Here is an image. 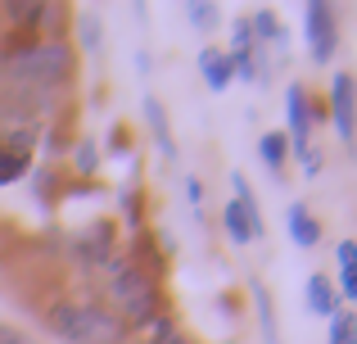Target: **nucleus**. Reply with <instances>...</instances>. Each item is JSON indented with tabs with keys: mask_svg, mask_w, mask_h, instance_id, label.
<instances>
[{
	"mask_svg": "<svg viewBox=\"0 0 357 344\" xmlns=\"http://www.w3.org/2000/svg\"><path fill=\"white\" fill-rule=\"evenodd\" d=\"M105 276H109V299H114L109 313H114L127 331L149 327V322L163 313V290H158V281L136 263V258H109Z\"/></svg>",
	"mask_w": 357,
	"mask_h": 344,
	"instance_id": "obj_1",
	"label": "nucleus"
},
{
	"mask_svg": "<svg viewBox=\"0 0 357 344\" xmlns=\"http://www.w3.org/2000/svg\"><path fill=\"white\" fill-rule=\"evenodd\" d=\"M0 344H41V340H36L32 331L14 327V322H0Z\"/></svg>",
	"mask_w": 357,
	"mask_h": 344,
	"instance_id": "obj_25",
	"label": "nucleus"
},
{
	"mask_svg": "<svg viewBox=\"0 0 357 344\" xmlns=\"http://www.w3.org/2000/svg\"><path fill=\"white\" fill-rule=\"evenodd\" d=\"M100 41H105V36H100V27L86 18V23H82V50H86V54H96V50H100Z\"/></svg>",
	"mask_w": 357,
	"mask_h": 344,
	"instance_id": "obj_29",
	"label": "nucleus"
},
{
	"mask_svg": "<svg viewBox=\"0 0 357 344\" xmlns=\"http://www.w3.org/2000/svg\"><path fill=\"white\" fill-rule=\"evenodd\" d=\"M231 200L240 204L244 222H249V236L262 240L267 236V222H262V209H258V195H253V186L244 181V172H231Z\"/></svg>",
	"mask_w": 357,
	"mask_h": 344,
	"instance_id": "obj_12",
	"label": "nucleus"
},
{
	"mask_svg": "<svg viewBox=\"0 0 357 344\" xmlns=\"http://www.w3.org/2000/svg\"><path fill=\"white\" fill-rule=\"evenodd\" d=\"M289 154H298V163H303V177H321V150L317 145H303V150H289Z\"/></svg>",
	"mask_w": 357,
	"mask_h": 344,
	"instance_id": "obj_24",
	"label": "nucleus"
},
{
	"mask_svg": "<svg viewBox=\"0 0 357 344\" xmlns=\"http://www.w3.org/2000/svg\"><path fill=\"white\" fill-rule=\"evenodd\" d=\"M145 344H199V340H195V336H190V331H181V327H172V331H167V336H149Z\"/></svg>",
	"mask_w": 357,
	"mask_h": 344,
	"instance_id": "obj_28",
	"label": "nucleus"
},
{
	"mask_svg": "<svg viewBox=\"0 0 357 344\" xmlns=\"http://www.w3.org/2000/svg\"><path fill=\"white\" fill-rule=\"evenodd\" d=\"M199 77H204V82H208V91H218V96H222V91H227V87H231V68H227V50H213V45H208V50H199Z\"/></svg>",
	"mask_w": 357,
	"mask_h": 344,
	"instance_id": "obj_15",
	"label": "nucleus"
},
{
	"mask_svg": "<svg viewBox=\"0 0 357 344\" xmlns=\"http://www.w3.org/2000/svg\"><path fill=\"white\" fill-rule=\"evenodd\" d=\"M249 294H253V317H258V331H262V344H280V327H276V308H271V290L253 276L249 281Z\"/></svg>",
	"mask_w": 357,
	"mask_h": 344,
	"instance_id": "obj_13",
	"label": "nucleus"
},
{
	"mask_svg": "<svg viewBox=\"0 0 357 344\" xmlns=\"http://www.w3.org/2000/svg\"><path fill=\"white\" fill-rule=\"evenodd\" d=\"M185 18H190V27H199V32H213V27H218V5L190 0V5H185Z\"/></svg>",
	"mask_w": 357,
	"mask_h": 344,
	"instance_id": "obj_22",
	"label": "nucleus"
},
{
	"mask_svg": "<svg viewBox=\"0 0 357 344\" xmlns=\"http://www.w3.org/2000/svg\"><path fill=\"white\" fill-rule=\"evenodd\" d=\"M185 195H190V209H195V218H204V190H199V181H185Z\"/></svg>",
	"mask_w": 357,
	"mask_h": 344,
	"instance_id": "obj_30",
	"label": "nucleus"
},
{
	"mask_svg": "<svg viewBox=\"0 0 357 344\" xmlns=\"http://www.w3.org/2000/svg\"><path fill=\"white\" fill-rule=\"evenodd\" d=\"M335 263H340V272L331 281L340 290V304H357V240H340L335 245Z\"/></svg>",
	"mask_w": 357,
	"mask_h": 344,
	"instance_id": "obj_11",
	"label": "nucleus"
},
{
	"mask_svg": "<svg viewBox=\"0 0 357 344\" xmlns=\"http://www.w3.org/2000/svg\"><path fill=\"white\" fill-rule=\"evenodd\" d=\"M258 159L267 163V172L280 177V168L289 163V136L285 132H262L258 136Z\"/></svg>",
	"mask_w": 357,
	"mask_h": 344,
	"instance_id": "obj_16",
	"label": "nucleus"
},
{
	"mask_svg": "<svg viewBox=\"0 0 357 344\" xmlns=\"http://www.w3.org/2000/svg\"><path fill=\"white\" fill-rule=\"evenodd\" d=\"M45 322H50V331L63 344H127L131 340V331L105 304H68L63 299V304H50Z\"/></svg>",
	"mask_w": 357,
	"mask_h": 344,
	"instance_id": "obj_3",
	"label": "nucleus"
},
{
	"mask_svg": "<svg viewBox=\"0 0 357 344\" xmlns=\"http://www.w3.org/2000/svg\"><path fill=\"white\" fill-rule=\"evenodd\" d=\"M222 227H227V240H231L236 249L253 245V236H249V222H244V213H240V204H236V200H227V209H222Z\"/></svg>",
	"mask_w": 357,
	"mask_h": 344,
	"instance_id": "obj_19",
	"label": "nucleus"
},
{
	"mask_svg": "<svg viewBox=\"0 0 357 344\" xmlns=\"http://www.w3.org/2000/svg\"><path fill=\"white\" fill-rule=\"evenodd\" d=\"M285 114H289V150H303L312 145V100H307V87L303 82H289L285 87Z\"/></svg>",
	"mask_w": 357,
	"mask_h": 344,
	"instance_id": "obj_7",
	"label": "nucleus"
},
{
	"mask_svg": "<svg viewBox=\"0 0 357 344\" xmlns=\"http://www.w3.org/2000/svg\"><path fill=\"white\" fill-rule=\"evenodd\" d=\"M249 32L258 36V41H271L280 54H285V27L276 23V14H271V9H258V14L249 18Z\"/></svg>",
	"mask_w": 357,
	"mask_h": 344,
	"instance_id": "obj_18",
	"label": "nucleus"
},
{
	"mask_svg": "<svg viewBox=\"0 0 357 344\" xmlns=\"http://www.w3.org/2000/svg\"><path fill=\"white\" fill-rule=\"evenodd\" d=\"M77 172H96V141H82L77 145Z\"/></svg>",
	"mask_w": 357,
	"mask_h": 344,
	"instance_id": "obj_27",
	"label": "nucleus"
},
{
	"mask_svg": "<svg viewBox=\"0 0 357 344\" xmlns=\"http://www.w3.org/2000/svg\"><path fill=\"white\" fill-rule=\"evenodd\" d=\"M68 254L77 258L86 272H105V263L114 258V222H91V227L73 231Z\"/></svg>",
	"mask_w": 357,
	"mask_h": 344,
	"instance_id": "obj_5",
	"label": "nucleus"
},
{
	"mask_svg": "<svg viewBox=\"0 0 357 344\" xmlns=\"http://www.w3.org/2000/svg\"><path fill=\"white\" fill-rule=\"evenodd\" d=\"M326 344H357V313L353 308H340L331 317V336H326Z\"/></svg>",
	"mask_w": 357,
	"mask_h": 344,
	"instance_id": "obj_20",
	"label": "nucleus"
},
{
	"mask_svg": "<svg viewBox=\"0 0 357 344\" xmlns=\"http://www.w3.org/2000/svg\"><path fill=\"white\" fill-rule=\"evenodd\" d=\"M27 168H32V163H23V159H14V154H5V150H0V186H14V181H23V177H27Z\"/></svg>",
	"mask_w": 357,
	"mask_h": 344,
	"instance_id": "obj_23",
	"label": "nucleus"
},
{
	"mask_svg": "<svg viewBox=\"0 0 357 344\" xmlns=\"http://www.w3.org/2000/svg\"><path fill=\"white\" fill-rule=\"evenodd\" d=\"M36 123H5V136H0V150L14 154V159L32 163V150H36Z\"/></svg>",
	"mask_w": 357,
	"mask_h": 344,
	"instance_id": "obj_14",
	"label": "nucleus"
},
{
	"mask_svg": "<svg viewBox=\"0 0 357 344\" xmlns=\"http://www.w3.org/2000/svg\"><path fill=\"white\" fill-rule=\"evenodd\" d=\"M231 50H253V32H249V18H240L231 27Z\"/></svg>",
	"mask_w": 357,
	"mask_h": 344,
	"instance_id": "obj_26",
	"label": "nucleus"
},
{
	"mask_svg": "<svg viewBox=\"0 0 357 344\" xmlns=\"http://www.w3.org/2000/svg\"><path fill=\"white\" fill-rule=\"evenodd\" d=\"M303 36H307V50H312V63L335 59V50H340V23H335L331 0H307L303 5Z\"/></svg>",
	"mask_w": 357,
	"mask_h": 344,
	"instance_id": "obj_4",
	"label": "nucleus"
},
{
	"mask_svg": "<svg viewBox=\"0 0 357 344\" xmlns=\"http://www.w3.org/2000/svg\"><path fill=\"white\" fill-rule=\"evenodd\" d=\"M227 68H231V82H253L258 77V63H253V50H227Z\"/></svg>",
	"mask_w": 357,
	"mask_h": 344,
	"instance_id": "obj_21",
	"label": "nucleus"
},
{
	"mask_svg": "<svg viewBox=\"0 0 357 344\" xmlns=\"http://www.w3.org/2000/svg\"><path fill=\"white\" fill-rule=\"evenodd\" d=\"M303 304H307V313H312V317H326V322H331L335 313L344 308V304H340V290H335V281H331L326 272H312V276H307Z\"/></svg>",
	"mask_w": 357,
	"mask_h": 344,
	"instance_id": "obj_9",
	"label": "nucleus"
},
{
	"mask_svg": "<svg viewBox=\"0 0 357 344\" xmlns=\"http://www.w3.org/2000/svg\"><path fill=\"white\" fill-rule=\"evenodd\" d=\"M0 41H5V32H0Z\"/></svg>",
	"mask_w": 357,
	"mask_h": 344,
	"instance_id": "obj_31",
	"label": "nucleus"
},
{
	"mask_svg": "<svg viewBox=\"0 0 357 344\" xmlns=\"http://www.w3.org/2000/svg\"><path fill=\"white\" fill-rule=\"evenodd\" d=\"M285 227H289V240H294L298 249H317L321 245V222L312 218V209H307L303 200H294L285 209Z\"/></svg>",
	"mask_w": 357,
	"mask_h": 344,
	"instance_id": "obj_10",
	"label": "nucleus"
},
{
	"mask_svg": "<svg viewBox=\"0 0 357 344\" xmlns=\"http://www.w3.org/2000/svg\"><path fill=\"white\" fill-rule=\"evenodd\" d=\"M326 118L335 123V136H340L344 145H353V136H357V77L353 73H335L331 77Z\"/></svg>",
	"mask_w": 357,
	"mask_h": 344,
	"instance_id": "obj_6",
	"label": "nucleus"
},
{
	"mask_svg": "<svg viewBox=\"0 0 357 344\" xmlns=\"http://www.w3.org/2000/svg\"><path fill=\"white\" fill-rule=\"evenodd\" d=\"M5 18H14V32H45V27H54V18H63L59 5H50V0H9L5 5Z\"/></svg>",
	"mask_w": 357,
	"mask_h": 344,
	"instance_id": "obj_8",
	"label": "nucleus"
},
{
	"mask_svg": "<svg viewBox=\"0 0 357 344\" xmlns=\"http://www.w3.org/2000/svg\"><path fill=\"white\" fill-rule=\"evenodd\" d=\"M77 73V50L68 41H54V36H41L36 45H27L23 54L0 63V77L9 87H32V91H54Z\"/></svg>",
	"mask_w": 357,
	"mask_h": 344,
	"instance_id": "obj_2",
	"label": "nucleus"
},
{
	"mask_svg": "<svg viewBox=\"0 0 357 344\" xmlns=\"http://www.w3.org/2000/svg\"><path fill=\"white\" fill-rule=\"evenodd\" d=\"M145 118H149V127H154V141H158V150L172 159L176 154V145H172V127H167V114H163V105H158L154 96H145Z\"/></svg>",
	"mask_w": 357,
	"mask_h": 344,
	"instance_id": "obj_17",
	"label": "nucleus"
}]
</instances>
